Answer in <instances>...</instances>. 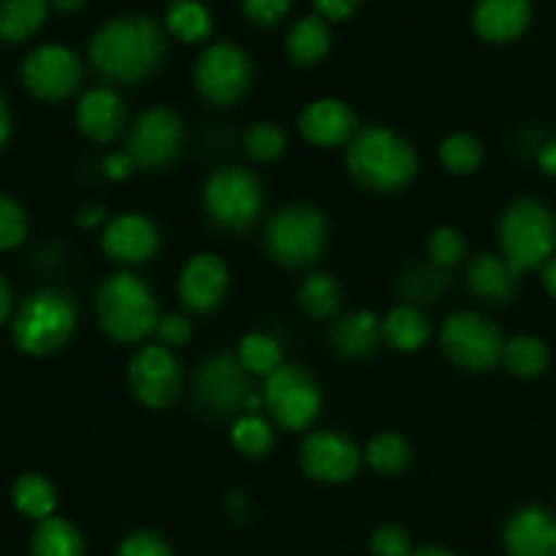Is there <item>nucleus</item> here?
I'll use <instances>...</instances> for the list:
<instances>
[{
  "instance_id": "6ab92c4d",
  "label": "nucleus",
  "mask_w": 556,
  "mask_h": 556,
  "mask_svg": "<svg viewBox=\"0 0 556 556\" xmlns=\"http://www.w3.org/2000/svg\"><path fill=\"white\" fill-rule=\"evenodd\" d=\"M503 543L510 556H556V516L541 505L514 510L503 527Z\"/></svg>"
},
{
  "instance_id": "ddd939ff",
  "label": "nucleus",
  "mask_w": 556,
  "mask_h": 556,
  "mask_svg": "<svg viewBox=\"0 0 556 556\" xmlns=\"http://www.w3.org/2000/svg\"><path fill=\"white\" fill-rule=\"evenodd\" d=\"M128 386L136 400L150 410H163L182 391V367L163 345H144L128 364Z\"/></svg>"
},
{
  "instance_id": "f704fd0d",
  "label": "nucleus",
  "mask_w": 556,
  "mask_h": 556,
  "mask_svg": "<svg viewBox=\"0 0 556 556\" xmlns=\"http://www.w3.org/2000/svg\"><path fill=\"white\" fill-rule=\"evenodd\" d=\"M231 443L239 454L250 459H261L275 445V432L271 424L261 416H239L231 427Z\"/></svg>"
},
{
  "instance_id": "a19ab883",
  "label": "nucleus",
  "mask_w": 556,
  "mask_h": 556,
  "mask_svg": "<svg viewBox=\"0 0 556 556\" xmlns=\"http://www.w3.org/2000/svg\"><path fill=\"white\" fill-rule=\"evenodd\" d=\"M242 14L258 27H275L291 14V3L288 0H248L242 5Z\"/></svg>"
},
{
  "instance_id": "603ef678",
  "label": "nucleus",
  "mask_w": 556,
  "mask_h": 556,
  "mask_svg": "<svg viewBox=\"0 0 556 556\" xmlns=\"http://www.w3.org/2000/svg\"><path fill=\"white\" fill-rule=\"evenodd\" d=\"M228 508H231V514L237 516V519H244V510H248V497H244L242 492H233L231 500H228Z\"/></svg>"
},
{
  "instance_id": "a18cd8bd",
  "label": "nucleus",
  "mask_w": 556,
  "mask_h": 556,
  "mask_svg": "<svg viewBox=\"0 0 556 556\" xmlns=\"http://www.w3.org/2000/svg\"><path fill=\"white\" fill-rule=\"evenodd\" d=\"M134 172H136V163L125 150L112 152V155L103 157V174H106L109 179H114V182H123V179H128Z\"/></svg>"
},
{
  "instance_id": "393cba45",
  "label": "nucleus",
  "mask_w": 556,
  "mask_h": 556,
  "mask_svg": "<svg viewBox=\"0 0 556 556\" xmlns=\"http://www.w3.org/2000/svg\"><path fill=\"white\" fill-rule=\"evenodd\" d=\"M331 49V27L324 16L304 14L291 25L286 36V52L293 65L299 68H309V65L320 63Z\"/></svg>"
},
{
  "instance_id": "37998d69",
  "label": "nucleus",
  "mask_w": 556,
  "mask_h": 556,
  "mask_svg": "<svg viewBox=\"0 0 556 556\" xmlns=\"http://www.w3.org/2000/svg\"><path fill=\"white\" fill-rule=\"evenodd\" d=\"M155 334L163 342V348H182L193 337V326H190V320L185 315H163Z\"/></svg>"
},
{
  "instance_id": "3c124183",
  "label": "nucleus",
  "mask_w": 556,
  "mask_h": 556,
  "mask_svg": "<svg viewBox=\"0 0 556 556\" xmlns=\"http://www.w3.org/2000/svg\"><path fill=\"white\" fill-rule=\"evenodd\" d=\"M541 277H543V286H546V291L556 299V255L552 261H548L546 266H543Z\"/></svg>"
},
{
  "instance_id": "f03ea898",
  "label": "nucleus",
  "mask_w": 556,
  "mask_h": 556,
  "mask_svg": "<svg viewBox=\"0 0 556 556\" xmlns=\"http://www.w3.org/2000/svg\"><path fill=\"white\" fill-rule=\"evenodd\" d=\"M345 166L362 188L375 193H396L416 179L418 152L396 130L369 125L348 144Z\"/></svg>"
},
{
  "instance_id": "5701e85b",
  "label": "nucleus",
  "mask_w": 556,
  "mask_h": 556,
  "mask_svg": "<svg viewBox=\"0 0 556 556\" xmlns=\"http://www.w3.org/2000/svg\"><path fill=\"white\" fill-rule=\"evenodd\" d=\"M383 342L380 337V318L372 309H358L345 315L331 326V345L345 358H367Z\"/></svg>"
},
{
  "instance_id": "6e6552de",
  "label": "nucleus",
  "mask_w": 556,
  "mask_h": 556,
  "mask_svg": "<svg viewBox=\"0 0 556 556\" xmlns=\"http://www.w3.org/2000/svg\"><path fill=\"white\" fill-rule=\"evenodd\" d=\"M440 348L445 356L467 372H489L503 362V329L476 309H462L445 318L440 329Z\"/></svg>"
},
{
  "instance_id": "ea45409f",
  "label": "nucleus",
  "mask_w": 556,
  "mask_h": 556,
  "mask_svg": "<svg viewBox=\"0 0 556 556\" xmlns=\"http://www.w3.org/2000/svg\"><path fill=\"white\" fill-rule=\"evenodd\" d=\"M117 556H174V552L166 543V538H161L157 532L150 530H139L130 532L128 538H123Z\"/></svg>"
},
{
  "instance_id": "f8f14e48",
  "label": "nucleus",
  "mask_w": 556,
  "mask_h": 556,
  "mask_svg": "<svg viewBox=\"0 0 556 556\" xmlns=\"http://www.w3.org/2000/svg\"><path fill=\"white\" fill-rule=\"evenodd\" d=\"M362 448L348 438L345 432L334 429H318L309 432L299 445V465L304 476L318 483H348L362 470Z\"/></svg>"
},
{
  "instance_id": "e433bc0d",
  "label": "nucleus",
  "mask_w": 556,
  "mask_h": 556,
  "mask_svg": "<svg viewBox=\"0 0 556 556\" xmlns=\"http://www.w3.org/2000/svg\"><path fill=\"white\" fill-rule=\"evenodd\" d=\"M427 255L429 264L438 266V269H451L459 261H465L467 255V239L459 228L440 226L429 233L427 239Z\"/></svg>"
},
{
  "instance_id": "f257e3e1",
  "label": "nucleus",
  "mask_w": 556,
  "mask_h": 556,
  "mask_svg": "<svg viewBox=\"0 0 556 556\" xmlns=\"http://www.w3.org/2000/svg\"><path fill=\"white\" fill-rule=\"evenodd\" d=\"M166 54V30L155 16L119 14L90 38V63L117 85H139L155 74Z\"/></svg>"
},
{
  "instance_id": "423d86ee",
  "label": "nucleus",
  "mask_w": 556,
  "mask_h": 556,
  "mask_svg": "<svg viewBox=\"0 0 556 556\" xmlns=\"http://www.w3.org/2000/svg\"><path fill=\"white\" fill-rule=\"evenodd\" d=\"M329 220L313 204H288L269 217L264 228L266 253L288 269H302L324 255Z\"/></svg>"
},
{
  "instance_id": "a211bd4d",
  "label": "nucleus",
  "mask_w": 556,
  "mask_h": 556,
  "mask_svg": "<svg viewBox=\"0 0 556 556\" xmlns=\"http://www.w3.org/2000/svg\"><path fill=\"white\" fill-rule=\"evenodd\" d=\"M299 130L309 144L334 150V147L351 144L362 128H358V117L351 103L340 101V98H318L302 109Z\"/></svg>"
},
{
  "instance_id": "09e8293b",
  "label": "nucleus",
  "mask_w": 556,
  "mask_h": 556,
  "mask_svg": "<svg viewBox=\"0 0 556 556\" xmlns=\"http://www.w3.org/2000/svg\"><path fill=\"white\" fill-rule=\"evenodd\" d=\"M9 136H11V112H9V103H5V98L0 96V150L5 147Z\"/></svg>"
},
{
  "instance_id": "1a4fd4ad",
  "label": "nucleus",
  "mask_w": 556,
  "mask_h": 556,
  "mask_svg": "<svg viewBox=\"0 0 556 556\" xmlns=\"http://www.w3.org/2000/svg\"><path fill=\"white\" fill-rule=\"evenodd\" d=\"M264 407L271 421L286 432H304L313 427L324 407V391L318 380L299 364H282L275 375L264 380Z\"/></svg>"
},
{
  "instance_id": "5fc2aeb1",
  "label": "nucleus",
  "mask_w": 556,
  "mask_h": 556,
  "mask_svg": "<svg viewBox=\"0 0 556 556\" xmlns=\"http://www.w3.org/2000/svg\"><path fill=\"white\" fill-rule=\"evenodd\" d=\"M54 9L58 11H81L85 9V3H81V0H58V3H54Z\"/></svg>"
},
{
  "instance_id": "20e7f679",
  "label": "nucleus",
  "mask_w": 556,
  "mask_h": 556,
  "mask_svg": "<svg viewBox=\"0 0 556 556\" xmlns=\"http://www.w3.org/2000/svg\"><path fill=\"white\" fill-rule=\"evenodd\" d=\"M500 250L516 275L543 269L556 250V215L532 195L510 201L497 226Z\"/></svg>"
},
{
  "instance_id": "864d4df0",
  "label": "nucleus",
  "mask_w": 556,
  "mask_h": 556,
  "mask_svg": "<svg viewBox=\"0 0 556 556\" xmlns=\"http://www.w3.org/2000/svg\"><path fill=\"white\" fill-rule=\"evenodd\" d=\"M410 556H456V554H454V552H448V548L427 546V548H418V552H413Z\"/></svg>"
},
{
  "instance_id": "49530a36",
  "label": "nucleus",
  "mask_w": 556,
  "mask_h": 556,
  "mask_svg": "<svg viewBox=\"0 0 556 556\" xmlns=\"http://www.w3.org/2000/svg\"><path fill=\"white\" fill-rule=\"evenodd\" d=\"M76 223H79V226H85V228L101 226V223H106V206L85 204L79 212H76Z\"/></svg>"
},
{
  "instance_id": "aec40b11",
  "label": "nucleus",
  "mask_w": 556,
  "mask_h": 556,
  "mask_svg": "<svg viewBox=\"0 0 556 556\" xmlns=\"http://www.w3.org/2000/svg\"><path fill=\"white\" fill-rule=\"evenodd\" d=\"M128 123V106L112 87H92L79 98L76 128L92 141H112L123 134Z\"/></svg>"
},
{
  "instance_id": "9d476101",
  "label": "nucleus",
  "mask_w": 556,
  "mask_h": 556,
  "mask_svg": "<svg viewBox=\"0 0 556 556\" xmlns=\"http://www.w3.org/2000/svg\"><path fill=\"white\" fill-rule=\"evenodd\" d=\"M199 96L212 106H231L242 101L253 81V60L231 41H215L199 54L193 68Z\"/></svg>"
},
{
  "instance_id": "7c9ffc66",
  "label": "nucleus",
  "mask_w": 556,
  "mask_h": 556,
  "mask_svg": "<svg viewBox=\"0 0 556 556\" xmlns=\"http://www.w3.org/2000/svg\"><path fill=\"white\" fill-rule=\"evenodd\" d=\"M49 5L43 0H0V38L25 41L43 25Z\"/></svg>"
},
{
  "instance_id": "c85d7f7f",
  "label": "nucleus",
  "mask_w": 556,
  "mask_h": 556,
  "mask_svg": "<svg viewBox=\"0 0 556 556\" xmlns=\"http://www.w3.org/2000/svg\"><path fill=\"white\" fill-rule=\"evenodd\" d=\"M548 362H552V351H548V345L541 337L519 334L505 340L503 364L516 378H541L548 369Z\"/></svg>"
},
{
  "instance_id": "f3484780",
  "label": "nucleus",
  "mask_w": 556,
  "mask_h": 556,
  "mask_svg": "<svg viewBox=\"0 0 556 556\" xmlns=\"http://www.w3.org/2000/svg\"><path fill=\"white\" fill-rule=\"evenodd\" d=\"M101 250L114 264L139 266L157 255L161 231H157L152 217L141 215V212H123V215L112 217L103 228Z\"/></svg>"
},
{
  "instance_id": "412c9836",
  "label": "nucleus",
  "mask_w": 556,
  "mask_h": 556,
  "mask_svg": "<svg viewBox=\"0 0 556 556\" xmlns=\"http://www.w3.org/2000/svg\"><path fill=\"white\" fill-rule=\"evenodd\" d=\"M532 25V5L527 0H483L472 9V30L489 43H510Z\"/></svg>"
},
{
  "instance_id": "0eeeda50",
  "label": "nucleus",
  "mask_w": 556,
  "mask_h": 556,
  "mask_svg": "<svg viewBox=\"0 0 556 556\" xmlns=\"http://www.w3.org/2000/svg\"><path fill=\"white\" fill-rule=\"evenodd\" d=\"M206 217L223 231H248L264 210V182L244 166H223L204 182Z\"/></svg>"
},
{
  "instance_id": "72a5a7b5",
  "label": "nucleus",
  "mask_w": 556,
  "mask_h": 556,
  "mask_svg": "<svg viewBox=\"0 0 556 556\" xmlns=\"http://www.w3.org/2000/svg\"><path fill=\"white\" fill-rule=\"evenodd\" d=\"M440 161H443V166L448 168L451 174H459V177L478 172L483 163L481 139L467 134V130L445 136L443 144H440Z\"/></svg>"
},
{
  "instance_id": "a878e982",
  "label": "nucleus",
  "mask_w": 556,
  "mask_h": 556,
  "mask_svg": "<svg viewBox=\"0 0 556 556\" xmlns=\"http://www.w3.org/2000/svg\"><path fill=\"white\" fill-rule=\"evenodd\" d=\"M11 503L22 516L33 521H47L54 516L58 508V492L52 481L43 478L41 472H22L11 486Z\"/></svg>"
},
{
  "instance_id": "8fccbe9b",
  "label": "nucleus",
  "mask_w": 556,
  "mask_h": 556,
  "mask_svg": "<svg viewBox=\"0 0 556 556\" xmlns=\"http://www.w3.org/2000/svg\"><path fill=\"white\" fill-rule=\"evenodd\" d=\"M9 313H11V288L9 282H5V277L0 275V324L9 318Z\"/></svg>"
},
{
  "instance_id": "473e14b6",
  "label": "nucleus",
  "mask_w": 556,
  "mask_h": 556,
  "mask_svg": "<svg viewBox=\"0 0 556 556\" xmlns=\"http://www.w3.org/2000/svg\"><path fill=\"white\" fill-rule=\"evenodd\" d=\"M237 358L248 369V375H258L264 380L286 364L282 362L280 342L271 334H266V331H250V334H244L237 348Z\"/></svg>"
},
{
  "instance_id": "4c0bfd02",
  "label": "nucleus",
  "mask_w": 556,
  "mask_h": 556,
  "mask_svg": "<svg viewBox=\"0 0 556 556\" xmlns=\"http://www.w3.org/2000/svg\"><path fill=\"white\" fill-rule=\"evenodd\" d=\"M27 237V215L16 199L0 193V250H11Z\"/></svg>"
},
{
  "instance_id": "7ed1b4c3",
  "label": "nucleus",
  "mask_w": 556,
  "mask_h": 556,
  "mask_svg": "<svg viewBox=\"0 0 556 556\" xmlns=\"http://www.w3.org/2000/svg\"><path fill=\"white\" fill-rule=\"evenodd\" d=\"M101 329L123 345H136L155 334L163 315L157 313V299L144 277L123 269L101 282L96 296Z\"/></svg>"
},
{
  "instance_id": "c03bdc74",
  "label": "nucleus",
  "mask_w": 556,
  "mask_h": 556,
  "mask_svg": "<svg viewBox=\"0 0 556 556\" xmlns=\"http://www.w3.org/2000/svg\"><path fill=\"white\" fill-rule=\"evenodd\" d=\"M362 5L353 3V0H318L315 3V14L324 16L326 22H348L353 14H358Z\"/></svg>"
},
{
  "instance_id": "2eb2a0df",
  "label": "nucleus",
  "mask_w": 556,
  "mask_h": 556,
  "mask_svg": "<svg viewBox=\"0 0 556 556\" xmlns=\"http://www.w3.org/2000/svg\"><path fill=\"white\" fill-rule=\"evenodd\" d=\"M195 394L210 410L244 413V402L253 394V386L248 369L233 353H215L195 375Z\"/></svg>"
},
{
  "instance_id": "bb28decb",
  "label": "nucleus",
  "mask_w": 556,
  "mask_h": 556,
  "mask_svg": "<svg viewBox=\"0 0 556 556\" xmlns=\"http://www.w3.org/2000/svg\"><path fill=\"white\" fill-rule=\"evenodd\" d=\"M163 27L182 43H201L215 30V16L210 5L195 3V0H179L166 9Z\"/></svg>"
},
{
  "instance_id": "dca6fc26",
  "label": "nucleus",
  "mask_w": 556,
  "mask_h": 556,
  "mask_svg": "<svg viewBox=\"0 0 556 556\" xmlns=\"http://www.w3.org/2000/svg\"><path fill=\"white\" fill-rule=\"evenodd\" d=\"M228 282H231V275L220 255L195 253L185 261L182 271H179V302L188 313L210 315L226 299Z\"/></svg>"
},
{
  "instance_id": "39448f33",
  "label": "nucleus",
  "mask_w": 556,
  "mask_h": 556,
  "mask_svg": "<svg viewBox=\"0 0 556 556\" xmlns=\"http://www.w3.org/2000/svg\"><path fill=\"white\" fill-rule=\"evenodd\" d=\"M76 329V304L68 293L41 288L25 296L11 324L16 348L30 356H49L71 340Z\"/></svg>"
},
{
  "instance_id": "4468645a",
  "label": "nucleus",
  "mask_w": 556,
  "mask_h": 556,
  "mask_svg": "<svg viewBox=\"0 0 556 556\" xmlns=\"http://www.w3.org/2000/svg\"><path fill=\"white\" fill-rule=\"evenodd\" d=\"M22 81L41 101H63L81 81L79 54L65 43H41L22 60Z\"/></svg>"
},
{
  "instance_id": "58836bf2",
  "label": "nucleus",
  "mask_w": 556,
  "mask_h": 556,
  "mask_svg": "<svg viewBox=\"0 0 556 556\" xmlns=\"http://www.w3.org/2000/svg\"><path fill=\"white\" fill-rule=\"evenodd\" d=\"M369 552H372V556H410L413 538L402 527L383 525L375 530L372 541H369Z\"/></svg>"
},
{
  "instance_id": "79ce46f5",
  "label": "nucleus",
  "mask_w": 556,
  "mask_h": 556,
  "mask_svg": "<svg viewBox=\"0 0 556 556\" xmlns=\"http://www.w3.org/2000/svg\"><path fill=\"white\" fill-rule=\"evenodd\" d=\"M445 286V275L443 269L432 266V269H416L407 275L405 286L402 291L407 293L410 299H434Z\"/></svg>"
},
{
  "instance_id": "cd10ccee",
  "label": "nucleus",
  "mask_w": 556,
  "mask_h": 556,
  "mask_svg": "<svg viewBox=\"0 0 556 556\" xmlns=\"http://www.w3.org/2000/svg\"><path fill=\"white\" fill-rule=\"evenodd\" d=\"M33 556H85V538L63 516L38 521L30 538Z\"/></svg>"
},
{
  "instance_id": "9b49d317",
  "label": "nucleus",
  "mask_w": 556,
  "mask_h": 556,
  "mask_svg": "<svg viewBox=\"0 0 556 556\" xmlns=\"http://www.w3.org/2000/svg\"><path fill=\"white\" fill-rule=\"evenodd\" d=\"M185 144V125L168 106H152L134 119L128 130V155L141 172L172 166Z\"/></svg>"
},
{
  "instance_id": "de8ad7c7",
  "label": "nucleus",
  "mask_w": 556,
  "mask_h": 556,
  "mask_svg": "<svg viewBox=\"0 0 556 556\" xmlns=\"http://www.w3.org/2000/svg\"><path fill=\"white\" fill-rule=\"evenodd\" d=\"M538 166L546 177H556V141H546L538 152Z\"/></svg>"
},
{
  "instance_id": "b1692460",
  "label": "nucleus",
  "mask_w": 556,
  "mask_h": 556,
  "mask_svg": "<svg viewBox=\"0 0 556 556\" xmlns=\"http://www.w3.org/2000/svg\"><path fill=\"white\" fill-rule=\"evenodd\" d=\"M516 280L519 275L497 253H481L467 269V286L483 302H508L516 293Z\"/></svg>"
},
{
  "instance_id": "2f4dec72",
  "label": "nucleus",
  "mask_w": 556,
  "mask_h": 556,
  "mask_svg": "<svg viewBox=\"0 0 556 556\" xmlns=\"http://www.w3.org/2000/svg\"><path fill=\"white\" fill-rule=\"evenodd\" d=\"M296 296H299V304H302V309L309 315V318L324 320V318H331V315L340 309L342 288L334 275H329V271H315V275L304 277Z\"/></svg>"
},
{
  "instance_id": "c756f323",
  "label": "nucleus",
  "mask_w": 556,
  "mask_h": 556,
  "mask_svg": "<svg viewBox=\"0 0 556 556\" xmlns=\"http://www.w3.org/2000/svg\"><path fill=\"white\" fill-rule=\"evenodd\" d=\"M364 459H367V465L372 467L378 476L394 478V476H402V472L410 467L413 448H410V443H407L405 434L378 432L367 443Z\"/></svg>"
},
{
  "instance_id": "4be33fe9",
  "label": "nucleus",
  "mask_w": 556,
  "mask_h": 556,
  "mask_svg": "<svg viewBox=\"0 0 556 556\" xmlns=\"http://www.w3.org/2000/svg\"><path fill=\"white\" fill-rule=\"evenodd\" d=\"M380 337L389 348L400 353H416L432 337V324H429L427 313L416 304H396L389 309L383 320H380Z\"/></svg>"
},
{
  "instance_id": "c9c22d12",
  "label": "nucleus",
  "mask_w": 556,
  "mask_h": 556,
  "mask_svg": "<svg viewBox=\"0 0 556 556\" xmlns=\"http://www.w3.org/2000/svg\"><path fill=\"white\" fill-rule=\"evenodd\" d=\"M244 150L258 163L280 161L288 150V136L277 123H255L244 134Z\"/></svg>"
}]
</instances>
